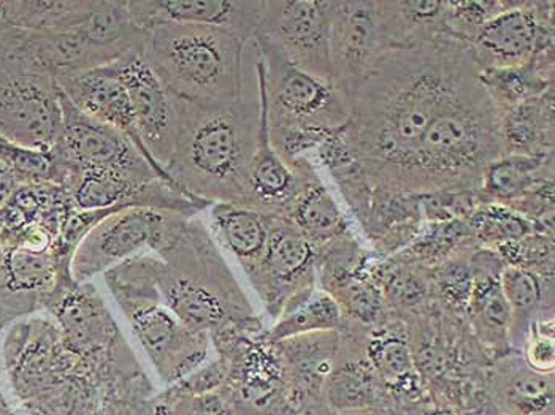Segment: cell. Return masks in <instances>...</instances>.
Wrapping results in <instances>:
<instances>
[{
    "label": "cell",
    "instance_id": "cell-16",
    "mask_svg": "<svg viewBox=\"0 0 555 415\" xmlns=\"http://www.w3.org/2000/svg\"><path fill=\"white\" fill-rule=\"evenodd\" d=\"M175 212L154 208H126L102 219L81 239L72 257V277L85 284L125 260L153 252ZM178 215V212H177Z\"/></svg>",
    "mask_w": 555,
    "mask_h": 415
},
{
    "label": "cell",
    "instance_id": "cell-37",
    "mask_svg": "<svg viewBox=\"0 0 555 415\" xmlns=\"http://www.w3.org/2000/svg\"><path fill=\"white\" fill-rule=\"evenodd\" d=\"M23 184L9 167L0 163V209L5 208Z\"/></svg>",
    "mask_w": 555,
    "mask_h": 415
},
{
    "label": "cell",
    "instance_id": "cell-7",
    "mask_svg": "<svg viewBox=\"0 0 555 415\" xmlns=\"http://www.w3.org/2000/svg\"><path fill=\"white\" fill-rule=\"evenodd\" d=\"M145 34L143 60L173 98L197 104L242 98L246 44L232 34L180 23L157 24Z\"/></svg>",
    "mask_w": 555,
    "mask_h": 415
},
{
    "label": "cell",
    "instance_id": "cell-40",
    "mask_svg": "<svg viewBox=\"0 0 555 415\" xmlns=\"http://www.w3.org/2000/svg\"><path fill=\"white\" fill-rule=\"evenodd\" d=\"M393 411H363V413H351L341 415H392Z\"/></svg>",
    "mask_w": 555,
    "mask_h": 415
},
{
    "label": "cell",
    "instance_id": "cell-41",
    "mask_svg": "<svg viewBox=\"0 0 555 415\" xmlns=\"http://www.w3.org/2000/svg\"><path fill=\"white\" fill-rule=\"evenodd\" d=\"M0 65H2V51H0Z\"/></svg>",
    "mask_w": 555,
    "mask_h": 415
},
{
    "label": "cell",
    "instance_id": "cell-24",
    "mask_svg": "<svg viewBox=\"0 0 555 415\" xmlns=\"http://www.w3.org/2000/svg\"><path fill=\"white\" fill-rule=\"evenodd\" d=\"M210 208L215 238L248 274L266 252L276 215H267L236 204H214Z\"/></svg>",
    "mask_w": 555,
    "mask_h": 415
},
{
    "label": "cell",
    "instance_id": "cell-13",
    "mask_svg": "<svg viewBox=\"0 0 555 415\" xmlns=\"http://www.w3.org/2000/svg\"><path fill=\"white\" fill-rule=\"evenodd\" d=\"M392 50L379 12V0L335 2L331 24L332 86L348 106Z\"/></svg>",
    "mask_w": 555,
    "mask_h": 415
},
{
    "label": "cell",
    "instance_id": "cell-35",
    "mask_svg": "<svg viewBox=\"0 0 555 415\" xmlns=\"http://www.w3.org/2000/svg\"><path fill=\"white\" fill-rule=\"evenodd\" d=\"M519 353L530 368L555 372V315H544L530 325Z\"/></svg>",
    "mask_w": 555,
    "mask_h": 415
},
{
    "label": "cell",
    "instance_id": "cell-14",
    "mask_svg": "<svg viewBox=\"0 0 555 415\" xmlns=\"http://www.w3.org/2000/svg\"><path fill=\"white\" fill-rule=\"evenodd\" d=\"M470 50L479 70L532 63L555 50V2L516 0L512 9L485 24Z\"/></svg>",
    "mask_w": 555,
    "mask_h": 415
},
{
    "label": "cell",
    "instance_id": "cell-38",
    "mask_svg": "<svg viewBox=\"0 0 555 415\" xmlns=\"http://www.w3.org/2000/svg\"><path fill=\"white\" fill-rule=\"evenodd\" d=\"M12 29L9 22V0H0V42Z\"/></svg>",
    "mask_w": 555,
    "mask_h": 415
},
{
    "label": "cell",
    "instance_id": "cell-18",
    "mask_svg": "<svg viewBox=\"0 0 555 415\" xmlns=\"http://www.w3.org/2000/svg\"><path fill=\"white\" fill-rule=\"evenodd\" d=\"M259 94V92H257ZM260 102V129L257 137L255 156L249 166L243 207L257 209L267 215L286 218L300 195L314 181L320 180L317 167L308 157H300L296 163L287 164L281 159L275 147L270 143L267 126L266 106Z\"/></svg>",
    "mask_w": 555,
    "mask_h": 415
},
{
    "label": "cell",
    "instance_id": "cell-29",
    "mask_svg": "<svg viewBox=\"0 0 555 415\" xmlns=\"http://www.w3.org/2000/svg\"><path fill=\"white\" fill-rule=\"evenodd\" d=\"M379 12L393 50L449 36L447 0H379Z\"/></svg>",
    "mask_w": 555,
    "mask_h": 415
},
{
    "label": "cell",
    "instance_id": "cell-34",
    "mask_svg": "<svg viewBox=\"0 0 555 415\" xmlns=\"http://www.w3.org/2000/svg\"><path fill=\"white\" fill-rule=\"evenodd\" d=\"M0 163L12 170L20 183H56L57 168L53 154L40 153L10 142L0 135Z\"/></svg>",
    "mask_w": 555,
    "mask_h": 415
},
{
    "label": "cell",
    "instance_id": "cell-8",
    "mask_svg": "<svg viewBox=\"0 0 555 415\" xmlns=\"http://www.w3.org/2000/svg\"><path fill=\"white\" fill-rule=\"evenodd\" d=\"M44 311L53 315L68 351L101 384L102 401L156 394L118 322L91 283H74L53 291Z\"/></svg>",
    "mask_w": 555,
    "mask_h": 415
},
{
    "label": "cell",
    "instance_id": "cell-28",
    "mask_svg": "<svg viewBox=\"0 0 555 415\" xmlns=\"http://www.w3.org/2000/svg\"><path fill=\"white\" fill-rule=\"evenodd\" d=\"M555 50L541 53L532 63L512 68L479 70L493 106L500 115L554 88Z\"/></svg>",
    "mask_w": 555,
    "mask_h": 415
},
{
    "label": "cell",
    "instance_id": "cell-5",
    "mask_svg": "<svg viewBox=\"0 0 555 415\" xmlns=\"http://www.w3.org/2000/svg\"><path fill=\"white\" fill-rule=\"evenodd\" d=\"M0 366L24 415H101L102 389L68 351L53 319L33 314L5 328Z\"/></svg>",
    "mask_w": 555,
    "mask_h": 415
},
{
    "label": "cell",
    "instance_id": "cell-3",
    "mask_svg": "<svg viewBox=\"0 0 555 415\" xmlns=\"http://www.w3.org/2000/svg\"><path fill=\"white\" fill-rule=\"evenodd\" d=\"M173 104L177 139L164 168L170 180L207 204L242 205L259 137V94L243 92L228 104L173 98Z\"/></svg>",
    "mask_w": 555,
    "mask_h": 415
},
{
    "label": "cell",
    "instance_id": "cell-36",
    "mask_svg": "<svg viewBox=\"0 0 555 415\" xmlns=\"http://www.w3.org/2000/svg\"><path fill=\"white\" fill-rule=\"evenodd\" d=\"M171 415H234L222 390L207 393L181 392L170 386L166 392L157 393Z\"/></svg>",
    "mask_w": 555,
    "mask_h": 415
},
{
    "label": "cell",
    "instance_id": "cell-1",
    "mask_svg": "<svg viewBox=\"0 0 555 415\" xmlns=\"http://www.w3.org/2000/svg\"><path fill=\"white\" fill-rule=\"evenodd\" d=\"M473 64L470 44L449 36L383 57L337 133L373 186L402 194L400 181L421 139Z\"/></svg>",
    "mask_w": 555,
    "mask_h": 415
},
{
    "label": "cell",
    "instance_id": "cell-20",
    "mask_svg": "<svg viewBox=\"0 0 555 415\" xmlns=\"http://www.w3.org/2000/svg\"><path fill=\"white\" fill-rule=\"evenodd\" d=\"M503 267L505 262L495 250H473L467 322L479 348L491 363L513 353L509 342L512 310L500 283Z\"/></svg>",
    "mask_w": 555,
    "mask_h": 415
},
{
    "label": "cell",
    "instance_id": "cell-6",
    "mask_svg": "<svg viewBox=\"0 0 555 415\" xmlns=\"http://www.w3.org/2000/svg\"><path fill=\"white\" fill-rule=\"evenodd\" d=\"M257 51V92L266 106L270 143L287 164L307 157L348 125L349 106L337 89L296 65L272 48Z\"/></svg>",
    "mask_w": 555,
    "mask_h": 415
},
{
    "label": "cell",
    "instance_id": "cell-12",
    "mask_svg": "<svg viewBox=\"0 0 555 415\" xmlns=\"http://www.w3.org/2000/svg\"><path fill=\"white\" fill-rule=\"evenodd\" d=\"M318 252L289 219L275 216L262 259L249 283L270 317L280 321L318 289Z\"/></svg>",
    "mask_w": 555,
    "mask_h": 415
},
{
    "label": "cell",
    "instance_id": "cell-33",
    "mask_svg": "<svg viewBox=\"0 0 555 415\" xmlns=\"http://www.w3.org/2000/svg\"><path fill=\"white\" fill-rule=\"evenodd\" d=\"M516 0H447V30L452 39L470 44L485 24L512 9Z\"/></svg>",
    "mask_w": 555,
    "mask_h": 415
},
{
    "label": "cell",
    "instance_id": "cell-23",
    "mask_svg": "<svg viewBox=\"0 0 555 415\" xmlns=\"http://www.w3.org/2000/svg\"><path fill=\"white\" fill-rule=\"evenodd\" d=\"M366 355L389 397L392 406L421 398V379L414 365L405 319L387 312L378 324L369 327Z\"/></svg>",
    "mask_w": 555,
    "mask_h": 415
},
{
    "label": "cell",
    "instance_id": "cell-19",
    "mask_svg": "<svg viewBox=\"0 0 555 415\" xmlns=\"http://www.w3.org/2000/svg\"><path fill=\"white\" fill-rule=\"evenodd\" d=\"M266 0H128L130 18L143 33L164 23L197 24L255 42Z\"/></svg>",
    "mask_w": 555,
    "mask_h": 415
},
{
    "label": "cell",
    "instance_id": "cell-26",
    "mask_svg": "<svg viewBox=\"0 0 555 415\" xmlns=\"http://www.w3.org/2000/svg\"><path fill=\"white\" fill-rule=\"evenodd\" d=\"M500 283L512 310L509 342L513 352L519 353L530 325L544 315H554V276L505 263Z\"/></svg>",
    "mask_w": 555,
    "mask_h": 415
},
{
    "label": "cell",
    "instance_id": "cell-9",
    "mask_svg": "<svg viewBox=\"0 0 555 415\" xmlns=\"http://www.w3.org/2000/svg\"><path fill=\"white\" fill-rule=\"evenodd\" d=\"M151 260L150 252L125 260L104 274L105 283L156 373L173 386L204 365L211 341L207 333L188 328L160 300Z\"/></svg>",
    "mask_w": 555,
    "mask_h": 415
},
{
    "label": "cell",
    "instance_id": "cell-22",
    "mask_svg": "<svg viewBox=\"0 0 555 415\" xmlns=\"http://www.w3.org/2000/svg\"><path fill=\"white\" fill-rule=\"evenodd\" d=\"M554 379L513 352L486 368L482 389L500 415H555Z\"/></svg>",
    "mask_w": 555,
    "mask_h": 415
},
{
    "label": "cell",
    "instance_id": "cell-11",
    "mask_svg": "<svg viewBox=\"0 0 555 415\" xmlns=\"http://www.w3.org/2000/svg\"><path fill=\"white\" fill-rule=\"evenodd\" d=\"M337 0H266L255 37L300 70L332 83L331 24Z\"/></svg>",
    "mask_w": 555,
    "mask_h": 415
},
{
    "label": "cell",
    "instance_id": "cell-39",
    "mask_svg": "<svg viewBox=\"0 0 555 415\" xmlns=\"http://www.w3.org/2000/svg\"><path fill=\"white\" fill-rule=\"evenodd\" d=\"M2 327H0V338H2ZM0 415H16L13 407L10 406L9 400H7L5 393H3L2 386H0Z\"/></svg>",
    "mask_w": 555,
    "mask_h": 415
},
{
    "label": "cell",
    "instance_id": "cell-27",
    "mask_svg": "<svg viewBox=\"0 0 555 415\" xmlns=\"http://www.w3.org/2000/svg\"><path fill=\"white\" fill-rule=\"evenodd\" d=\"M547 184H554V156H505L485 171L478 194L482 205L509 208Z\"/></svg>",
    "mask_w": 555,
    "mask_h": 415
},
{
    "label": "cell",
    "instance_id": "cell-31",
    "mask_svg": "<svg viewBox=\"0 0 555 415\" xmlns=\"http://www.w3.org/2000/svg\"><path fill=\"white\" fill-rule=\"evenodd\" d=\"M95 5L98 0H9V22L26 33H63L85 23Z\"/></svg>",
    "mask_w": 555,
    "mask_h": 415
},
{
    "label": "cell",
    "instance_id": "cell-10",
    "mask_svg": "<svg viewBox=\"0 0 555 415\" xmlns=\"http://www.w3.org/2000/svg\"><path fill=\"white\" fill-rule=\"evenodd\" d=\"M63 130V91L50 75L15 61L0 65V135L53 153Z\"/></svg>",
    "mask_w": 555,
    "mask_h": 415
},
{
    "label": "cell",
    "instance_id": "cell-17",
    "mask_svg": "<svg viewBox=\"0 0 555 415\" xmlns=\"http://www.w3.org/2000/svg\"><path fill=\"white\" fill-rule=\"evenodd\" d=\"M128 91L137 130L154 163L166 168L177 139V112L173 98L142 54L109 65Z\"/></svg>",
    "mask_w": 555,
    "mask_h": 415
},
{
    "label": "cell",
    "instance_id": "cell-2",
    "mask_svg": "<svg viewBox=\"0 0 555 415\" xmlns=\"http://www.w3.org/2000/svg\"><path fill=\"white\" fill-rule=\"evenodd\" d=\"M151 270L160 300L188 328L263 332V324L229 269L210 230L195 218L171 215L154 248Z\"/></svg>",
    "mask_w": 555,
    "mask_h": 415
},
{
    "label": "cell",
    "instance_id": "cell-25",
    "mask_svg": "<svg viewBox=\"0 0 555 415\" xmlns=\"http://www.w3.org/2000/svg\"><path fill=\"white\" fill-rule=\"evenodd\" d=\"M502 137L505 156H554V88L502 115Z\"/></svg>",
    "mask_w": 555,
    "mask_h": 415
},
{
    "label": "cell",
    "instance_id": "cell-4",
    "mask_svg": "<svg viewBox=\"0 0 555 415\" xmlns=\"http://www.w3.org/2000/svg\"><path fill=\"white\" fill-rule=\"evenodd\" d=\"M505 157L502 115L473 64L435 116L400 181L402 194L475 192L495 160Z\"/></svg>",
    "mask_w": 555,
    "mask_h": 415
},
{
    "label": "cell",
    "instance_id": "cell-15",
    "mask_svg": "<svg viewBox=\"0 0 555 415\" xmlns=\"http://www.w3.org/2000/svg\"><path fill=\"white\" fill-rule=\"evenodd\" d=\"M51 154L56 160L57 174L61 168H77L118 171L140 180L163 178L128 137L85 115L64 94L63 130Z\"/></svg>",
    "mask_w": 555,
    "mask_h": 415
},
{
    "label": "cell",
    "instance_id": "cell-30",
    "mask_svg": "<svg viewBox=\"0 0 555 415\" xmlns=\"http://www.w3.org/2000/svg\"><path fill=\"white\" fill-rule=\"evenodd\" d=\"M317 252L351 232L345 215L322 180L314 181L286 216Z\"/></svg>",
    "mask_w": 555,
    "mask_h": 415
},
{
    "label": "cell",
    "instance_id": "cell-32",
    "mask_svg": "<svg viewBox=\"0 0 555 415\" xmlns=\"http://www.w3.org/2000/svg\"><path fill=\"white\" fill-rule=\"evenodd\" d=\"M341 322L343 314L337 301L318 287L296 311L276 321L275 327L267 330V338L276 342L308 333L338 330Z\"/></svg>",
    "mask_w": 555,
    "mask_h": 415
},
{
    "label": "cell",
    "instance_id": "cell-21",
    "mask_svg": "<svg viewBox=\"0 0 555 415\" xmlns=\"http://www.w3.org/2000/svg\"><path fill=\"white\" fill-rule=\"evenodd\" d=\"M57 85L65 98L80 112L128 137L132 145L149 159L151 166L156 168L157 173L166 180H170L166 170L159 164L154 163L149 150L143 145L139 130H137L135 116H133L128 91L113 74L109 65L86 72V74L63 78L57 81Z\"/></svg>",
    "mask_w": 555,
    "mask_h": 415
}]
</instances>
